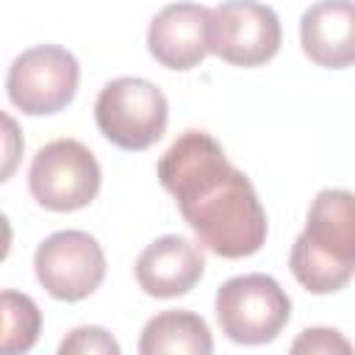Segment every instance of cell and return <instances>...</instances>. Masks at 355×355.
I'll return each instance as SVG.
<instances>
[{"instance_id":"cell-1","label":"cell","mask_w":355,"mask_h":355,"mask_svg":"<svg viewBox=\"0 0 355 355\" xmlns=\"http://www.w3.org/2000/svg\"><path fill=\"white\" fill-rule=\"evenodd\" d=\"M155 172L205 250L219 258H247L263 247L269 225L258 191L211 133L183 130L158 158Z\"/></svg>"},{"instance_id":"cell-2","label":"cell","mask_w":355,"mask_h":355,"mask_svg":"<svg viewBox=\"0 0 355 355\" xmlns=\"http://www.w3.org/2000/svg\"><path fill=\"white\" fill-rule=\"evenodd\" d=\"M288 266L297 283L311 294H333L355 275V194L347 189H322L294 239Z\"/></svg>"},{"instance_id":"cell-3","label":"cell","mask_w":355,"mask_h":355,"mask_svg":"<svg viewBox=\"0 0 355 355\" xmlns=\"http://www.w3.org/2000/svg\"><path fill=\"white\" fill-rule=\"evenodd\" d=\"M94 122L100 133L119 150L153 147L169 122V103L164 92L144 78H114L94 100Z\"/></svg>"},{"instance_id":"cell-4","label":"cell","mask_w":355,"mask_h":355,"mask_svg":"<svg viewBox=\"0 0 355 355\" xmlns=\"http://www.w3.org/2000/svg\"><path fill=\"white\" fill-rule=\"evenodd\" d=\"M222 333L244 347L275 341L291 316V300L269 275H239L216 288L214 300Z\"/></svg>"},{"instance_id":"cell-5","label":"cell","mask_w":355,"mask_h":355,"mask_svg":"<svg viewBox=\"0 0 355 355\" xmlns=\"http://www.w3.org/2000/svg\"><path fill=\"white\" fill-rule=\"evenodd\" d=\"M100 164L78 139H55L39 147L28 169V189L47 211L86 208L100 191Z\"/></svg>"},{"instance_id":"cell-6","label":"cell","mask_w":355,"mask_h":355,"mask_svg":"<svg viewBox=\"0 0 355 355\" xmlns=\"http://www.w3.org/2000/svg\"><path fill=\"white\" fill-rule=\"evenodd\" d=\"M78 58L58 44L22 50L6 75L8 100L28 116H47L67 108L78 92Z\"/></svg>"},{"instance_id":"cell-7","label":"cell","mask_w":355,"mask_h":355,"mask_svg":"<svg viewBox=\"0 0 355 355\" xmlns=\"http://www.w3.org/2000/svg\"><path fill=\"white\" fill-rule=\"evenodd\" d=\"M283 28L272 6L230 0L211 8L208 53L236 67H261L280 50Z\"/></svg>"},{"instance_id":"cell-8","label":"cell","mask_w":355,"mask_h":355,"mask_svg":"<svg viewBox=\"0 0 355 355\" xmlns=\"http://www.w3.org/2000/svg\"><path fill=\"white\" fill-rule=\"evenodd\" d=\"M33 269L50 297L78 302L100 288L105 277V255L94 236L83 230H58L36 247Z\"/></svg>"},{"instance_id":"cell-9","label":"cell","mask_w":355,"mask_h":355,"mask_svg":"<svg viewBox=\"0 0 355 355\" xmlns=\"http://www.w3.org/2000/svg\"><path fill=\"white\" fill-rule=\"evenodd\" d=\"M211 8L200 3L164 6L147 28V50L166 69H194L208 53Z\"/></svg>"},{"instance_id":"cell-10","label":"cell","mask_w":355,"mask_h":355,"mask_svg":"<svg viewBox=\"0 0 355 355\" xmlns=\"http://www.w3.org/2000/svg\"><path fill=\"white\" fill-rule=\"evenodd\" d=\"M205 272L200 247L183 236H161L136 258V283L144 294L172 300L189 294Z\"/></svg>"},{"instance_id":"cell-11","label":"cell","mask_w":355,"mask_h":355,"mask_svg":"<svg viewBox=\"0 0 355 355\" xmlns=\"http://www.w3.org/2000/svg\"><path fill=\"white\" fill-rule=\"evenodd\" d=\"M302 53L324 67L344 69L355 64V3L324 0L305 8L300 19Z\"/></svg>"},{"instance_id":"cell-12","label":"cell","mask_w":355,"mask_h":355,"mask_svg":"<svg viewBox=\"0 0 355 355\" xmlns=\"http://www.w3.org/2000/svg\"><path fill=\"white\" fill-rule=\"evenodd\" d=\"M139 355H214V336L194 311H161L144 324Z\"/></svg>"},{"instance_id":"cell-13","label":"cell","mask_w":355,"mask_h":355,"mask_svg":"<svg viewBox=\"0 0 355 355\" xmlns=\"http://www.w3.org/2000/svg\"><path fill=\"white\" fill-rule=\"evenodd\" d=\"M3 355H25L36 341L42 330V313L39 305L14 288H6L3 297Z\"/></svg>"},{"instance_id":"cell-14","label":"cell","mask_w":355,"mask_h":355,"mask_svg":"<svg viewBox=\"0 0 355 355\" xmlns=\"http://www.w3.org/2000/svg\"><path fill=\"white\" fill-rule=\"evenodd\" d=\"M55 355H122L116 338L100 324H80L69 330Z\"/></svg>"},{"instance_id":"cell-15","label":"cell","mask_w":355,"mask_h":355,"mask_svg":"<svg viewBox=\"0 0 355 355\" xmlns=\"http://www.w3.org/2000/svg\"><path fill=\"white\" fill-rule=\"evenodd\" d=\"M288 355H355V349L336 327H305L291 341Z\"/></svg>"},{"instance_id":"cell-16","label":"cell","mask_w":355,"mask_h":355,"mask_svg":"<svg viewBox=\"0 0 355 355\" xmlns=\"http://www.w3.org/2000/svg\"><path fill=\"white\" fill-rule=\"evenodd\" d=\"M6 130H8V150H6V155H8V158H6L3 180H6V178L11 175V169H14V158H17V155H14V147H11V141L17 139V125H14V119H11V116H6Z\"/></svg>"}]
</instances>
